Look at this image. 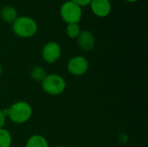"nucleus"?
<instances>
[{"label": "nucleus", "instance_id": "15", "mask_svg": "<svg viewBox=\"0 0 148 147\" xmlns=\"http://www.w3.org/2000/svg\"><path fill=\"white\" fill-rule=\"evenodd\" d=\"M6 116L4 115L3 112V109H0V129L1 128H3L5 123H6Z\"/></svg>", "mask_w": 148, "mask_h": 147}, {"label": "nucleus", "instance_id": "7", "mask_svg": "<svg viewBox=\"0 0 148 147\" xmlns=\"http://www.w3.org/2000/svg\"><path fill=\"white\" fill-rule=\"evenodd\" d=\"M92 12L98 17H107L112 10L109 0H92L89 4Z\"/></svg>", "mask_w": 148, "mask_h": 147}, {"label": "nucleus", "instance_id": "17", "mask_svg": "<svg viewBox=\"0 0 148 147\" xmlns=\"http://www.w3.org/2000/svg\"><path fill=\"white\" fill-rule=\"evenodd\" d=\"M2 73H3V68H2V66H1V64H0V77H1V75H2Z\"/></svg>", "mask_w": 148, "mask_h": 147}, {"label": "nucleus", "instance_id": "5", "mask_svg": "<svg viewBox=\"0 0 148 147\" xmlns=\"http://www.w3.org/2000/svg\"><path fill=\"white\" fill-rule=\"evenodd\" d=\"M89 68L88 61L82 55H75L70 58L67 64L69 73L74 76H82L85 75Z\"/></svg>", "mask_w": 148, "mask_h": 147}, {"label": "nucleus", "instance_id": "2", "mask_svg": "<svg viewBox=\"0 0 148 147\" xmlns=\"http://www.w3.org/2000/svg\"><path fill=\"white\" fill-rule=\"evenodd\" d=\"M33 110L29 103L23 101L13 103L9 107L8 118L15 124H24L29 121L32 116Z\"/></svg>", "mask_w": 148, "mask_h": 147}, {"label": "nucleus", "instance_id": "3", "mask_svg": "<svg viewBox=\"0 0 148 147\" xmlns=\"http://www.w3.org/2000/svg\"><path fill=\"white\" fill-rule=\"evenodd\" d=\"M66 81L62 76L57 74H49L41 82V88L44 93L49 95H59L66 89Z\"/></svg>", "mask_w": 148, "mask_h": 147}, {"label": "nucleus", "instance_id": "16", "mask_svg": "<svg viewBox=\"0 0 148 147\" xmlns=\"http://www.w3.org/2000/svg\"><path fill=\"white\" fill-rule=\"evenodd\" d=\"M126 1L128 2V3H135V2H137L139 0H126Z\"/></svg>", "mask_w": 148, "mask_h": 147}, {"label": "nucleus", "instance_id": "4", "mask_svg": "<svg viewBox=\"0 0 148 147\" xmlns=\"http://www.w3.org/2000/svg\"><path fill=\"white\" fill-rule=\"evenodd\" d=\"M60 16L67 24L78 23L82 17V7L69 0L61 5Z\"/></svg>", "mask_w": 148, "mask_h": 147}, {"label": "nucleus", "instance_id": "18", "mask_svg": "<svg viewBox=\"0 0 148 147\" xmlns=\"http://www.w3.org/2000/svg\"><path fill=\"white\" fill-rule=\"evenodd\" d=\"M56 147H67V146H56Z\"/></svg>", "mask_w": 148, "mask_h": 147}, {"label": "nucleus", "instance_id": "6", "mask_svg": "<svg viewBox=\"0 0 148 147\" xmlns=\"http://www.w3.org/2000/svg\"><path fill=\"white\" fill-rule=\"evenodd\" d=\"M61 55V46L56 42H48L42 49V58L45 62L49 64L56 62L60 59Z\"/></svg>", "mask_w": 148, "mask_h": 147}, {"label": "nucleus", "instance_id": "11", "mask_svg": "<svg viewBox=\"0 0 148 147\" xmlns=\"http://www.w3.org/2000/svg\"><path fill=\"white\" fill-rule=\"evenodd\" d=\"M48 74L46 73V70L40 66L34 67L30 70V77L33 81L36 82H42V81L45 78V76Z\"/></svg>", "mask_w": 148, "mask_h": 147}, {"label": "nucleus", "instance_id": "14", "mask_svg": "<svg viewBox=\"0 0 148 147\" xmlns=\"http://www.w3.org/2000/svg\"><path fill=\"white\" fill-rule=\"evenodd\" d=\"M73 3H75V4L79 5L80 7H85V6H88L91 3L92 0H70Z\"/></svg>", "mask_w": 148, "mask_h": 147}, {"label": "nucleus", "instance_id": "9", "mask_svg": "<svg viewBox=\"0 0 148 147\" xmlns=\"http://www.w3.org/2000/svg\"><path fill=\"white\" fill-rule=\"evenodd\" d=\"M0 17L5 23H13L14 21L18 17V14L14 7L6 5L0 10Z\"/></svg>", "mask_w": 148, "mask_h": 147}, {"label": "nucleus", "instance_id": "8", "mask_svg": "<svg viewBox=\"0 0 148 147\" xmlns=\"http://www.w3.org/2000/svg\"><path fill=\"white\" fill-rule=\"evenodd\" d=\"M77 44L81 49L88 52L91 51L95 45V38L92 32L89 30H82L76 38Z\"/></svg>", "mask_w": 148, "mask_h": 147}, {"label": "nucleus", "instance_id": "12", "mask_svg": "<svg viewBox=\"0 0 148 147\" xmlns=\"http://www.w3.org/2000/svg\"><path fill=\"white\" fill-rule=\"evenodd\" d=\"M12 143V137L10 133L5 129H0V147H10Z\"/></svg>", "mask_w": 148, "mask_h": 147}, {"label": "nucleus", "instance_id": "10", "mask_svg": "<svg viewBox=\"0 0 148 147\" xmlns=\"http://www.w3.org/2000/svg\"><path fill=\"white\" fill-rule=\"evenodd\" d=\"M25 147H49V146L45 137L40 134H35L27 139Z\"/></svg>", "mask_w": 148, "mask_h": 147}, {"label": "nucleus", "instance_id": "1", "mask_svg": "<svg viewBox=\"0 0 148 147\" xmlns=\"http://www.w3.org/2000/svg\"><path fill=\"white\" fill-rule=\"evenodd\" d=\"M37 29L38 26L36 20L28 16H18L12 23L14 34L21 38H30L34 36Z\"/></svg>", "mask_w": 148, "mask_h": 147}, {"label": "nucleus", "instance_id": "13", "mask_svg": "<svg viewBox=\"0 0 148 147\" xmlns=\"http://www.w3.org/2000/svg\"><path fill=\"white\" fill-rule=\"evenodd\" d=\"M81 28L78 23H69L66 27V34L71 39H76L81 33Z\"/></svg>", "mask_w": 148, "mask_h": 147}]
</instances>
